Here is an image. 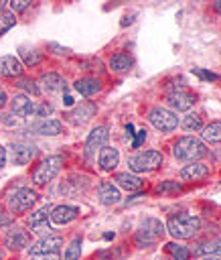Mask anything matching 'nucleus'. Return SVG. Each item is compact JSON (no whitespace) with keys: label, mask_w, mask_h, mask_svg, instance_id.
<instances>
[{"label":"nucleus","mask_w":221,"mask_h":260,"mask_svg":"<svg viewBox=\"0 0 221 260\" xmlns=\"http://www.w3.org/2000/svg\"><path fill=\"white\" fill-rule=\"evenodd\" d=\"M199 228H201V219L197 215H191V213H176V215H170L166 221L168 234L178 238V240L193 238L199 232Z\"/></svg>","instance_id":"nucleus-1"},{"label":"nucleus","mask_w":221,"mask_h":260,"mask_svg":"<svg viewBox=\"0 0 221 260\" xmlns=\"http://www.w3.org/2000/svg\"><path fill=\"white\" fill-rule=\"evenodd\" d=\"M172 154L176 158H180V160H191L193 162V160L205 156L207 154V148H205V144L199 138H195V136H182L180 140H176V144L172 148Z\"/></svg>","instance_id":"nucleus-2"},{"label":"nucleus","mask_w":221,"mask_h":260,"mask_svg":"<svg viewBox=\"0 0 221 260\" xmlns=\"http://www.w3.org/2000/svg\"><path fill=\"white\" fill-rule=\"evenodd\" d=\"M61 167H63V156H59V154L47 156V158L32 171V183H34L36 187L47 185L49 181H53V179L57 177V173L61 171Z\"/></svg>","instance_id":"nucleus-3"},{"label":"nucleus","mask_w":221,"mask_h":260,"mask_svg":"<svg viewBox=\"0 0 221 260\" xmlns=\"http://www.w3.org/2000/svg\"><path fill=\"white\" fill-rule=\"evenodd\" d=\"M162 236H164V223L160 219H156V217H146L140 223V230H138V236H136V244L140 248H146V246L154 244Z\"/></svg>","instance_id":"nucleus-4"},{"label":"nucleus","mask_w":221,"mask_h":260,"mask_svg":"<svg viewBox=\"0 0 221 260\" xmlns=\"http://www.w3.org/2000/svg\"><path fill=\"white\" fill-rule=\"evenodd\" d=\"M160 165H162V152H158V150H144V152L134 154L128 160V167L134 173H150V171L158 169Z\"/></svg>","instance_id":"nucleus-5"},{"label":"nucleus","mask_w":221,"mask_h":260,"mask_svg":"<svg viewBox=\"0 0 221 260\" xmlns=\"http://www.w3.org/2000/svg\"><path fill=\"white\" fill-rule=\"evenodd\" d=\"M34 203H36V193L32 189H28V187H20V189H16L8 197V209H10V213H24Z\"/></svg>","instance_id":"nucleus-6"},{"label":"nucleus","mask_w":221,"mask_h":260,"mask_svg":"<svg viewBox=\"0 0 221 260\" xmlns=\"http://www.w3.org/2000/svg\"><path fill=\"white\" fill-rule=\"evenodd\" d=\"M148 120H150V124H152L156 130H160V132H170V130H174V128L178 126L176 114L170 112V110H166V108H152V110L148 112Z\"/></svg>","instance_id":"nucleus-7"},{"label":"nucleus","mask_w":221,"mask_h":260,"mask_svg":"<svg viewBox=\"0 0 221 260\" xmlns=\"http://www.w3.org/2000/svg\"><path fill=\"white\" fill-rule=\"evenodd\" d=\"M51 209H53L51 205H45V207H41L39 211L30 213L28 225H30V232H32V234H39V236H49V234H51V223H49Z\"/></svg>","instance_id":"nucleus-8"},{"label":"nucleus","mask_w":221,"mask_h":260,"mask_svg":"<svg viewBox=\"0 0 221 260\" xmlns=\"http://www.w3.org/2000/svg\"><path fill=\"white\" fill-rule=\"evenodd\" d=\"M107 136H109V132H107L105 126H97V128H93V130L89 132L87 140H85V156H87V158H93L95 152H99V150L105 146Z\"/></svg>","instance_id":"nucleus-9"},{"label":"nucleus","mask_w":221,"mask_h":260,"mask_svg":"<svg viewBox=\"0 0 221 260\" xmlns=\"http://www.w3.org/2000/svg\"><path fill=\"white\" fill-rule=\"evenodd\" d=\"M10 108H12V114L18 116V118H30L36 112V104L24 93H16L10 100Z\"/></svg>","instance_id":"nucleus-10"},{"label":"nucleus","mask_w":221,"mask_h":260,"mask_svg":"<svg viewBox=\"0 0 221 260\" xmlns=\"http://www.w3.org/2000/svg\"><path fill=\"white\" fill-rule=\"evenodd\" d=\"M93 114H95V106L89 104V102H81L79 106H75L73 110L65 112L63 116L67 118V122H71V124H75V126H81V124H85L87 120H91Z\"/></svg>","instance_id":"nucleus-11"},{"label":"nucleus","mask_w":221,"mask_h":260,"mask_svg":"<svg viewBox=\"0 0 221 260\" xmlns=\"http://www.w3.org/2000/svg\"><path fill=\"white\" fill-rule=\"evenodd\" d=\"M28 132L32 134H41V136H57L63 132V124L59 120H51V118H41L36 122H32L28 128Z\"/></svg>","instance_id":"nucleus-12"},{"label":"nucleus","mask_w":221,"mask_h":260,"mask_svg":"<svg viewBox=\"0 0 221 260\" xmlns=\"http://www.w3.org/2000/svg\"><path fill=\"white\" fill-rule=\"evenodd\" d=\"M36 156V148L28 142H16L10 146V162L12 165H26Z\"/></svg>","instance_id":"nucleus-13"},{"label":"nucleus","mask_w":221,"mask_h":260,"mask_svg":"<svg viewBox=\"0 0 221 260\" xmlns=\"http://www.w3.org/2000/svg\"><path fill=\"white\" fill-rule=\"evenodd\" d=\"M166 104L172 110H176V112H187L195 104V95L189 93V91H185V89H176V91H170L166 95Z\"/></svg>","instance_id":"nucleus-14"},{"label":"nucleus","mask_w":221,"mask_h":260,"mask_svg":"<svg viewBox=\"0 0 221 260\" xmlns=\"http://www.w3.org/2000/svg\"><path fill=\"white\" fill-rule=\"evenodd\" d=\"M63 246V238L61 236H45L41 238L36 244L30 246V256L32 254H53Z\"/></svg>","instance_id":"nucleus-15"},{"label":"nucleus","mask_w":221,"mask_h":260,"mask_svg":"<svg viewBox=\"0 0 221 260\" xmlns=\"http://www.w3.org/2000/svg\"><path fill=\"white\" fill-rule=\"evenodd\" d=\"M77 215H79V207H75V205H57L51 209V221L59 223V225L73 221Z\"/></svg>","instance_id":"nucleus-16"},{"label":"nucleus","mask_w":221,"mask_h":260,"mask_svg":"<svg viewBox=\"0 0 221 260\" xmlns=\"http://www.w3.org/2000/svg\"><path fill=\"white\" fill-rule=\"evenodd\" d=\"M28 234L24 232V230H20V228H12V230H8V234L4 236V246L8 248V250H22V248H26L28 246Z\"/></svg>","instance_id":"nucleus-17"},{"label":"nucleus","mask_w":221,"mask_h":260,"mask_svg":"<svg viewBox=\"0 0 221 260\" xmlns=\"http://www.w3.org/2000/svg\"><path fill=\"white\" fill-rule=\"evenodd\" d=\"M97 197H99V201H101L103 205H116V203H120V199H122L120 189H118L114 183H109V181L99 183V187H97Z\"/></svg>","instance_id":"nucleus-18"},{"label":"nucleus","mask_w":221,"mask_h":260,"mask_svg":"<svg viewBox=\"0 0 221 260\" xmlns=\"http://www.w3.org/2000/svg\"><path fill=\"white\" fill-rule=\"evenodd\" d=\"M22 63L18 61V57L14 55H4L0 57V75L4 77H18L22 73Z\"/></svg>","instance_id":"nucleus-19"},{"label":"nucleus","mask_w":221,"mask_h":260,"mask_svg":"<svg viewBox=\"0 0 221 260\" xmlns=\"http://www.w3.org/2000/svg\"><path fill=\"white\" fill-rule=\"evenodd\" d=\"M120 162V152L114 146H103L99 150V167L101 171H114Z\"/></svg>","instance_id":"nucleus-20"},{"label":"nucleus","mask_w":221,"mask_h":260,"mask_svg":"<svg viewBox=\"0 0 221 260\" xmlns=\"http://www.w3.org/2000/svg\"><path fill=\"white\" fill-rule=\"evenodd\" d=\"M209 175V167L203 162H191L185 169H180V179L182 181H199Z\"/></svg>","instance_id":"nucleus-21"},{"label":"nucleus","mask_w":221,"mask_h":260,"mask_svg":"<svg viewBox=\"0 0 221 260\" xmlns=\"http://www.w3.org/2000/svg\"><path fill=\"white\" fill-rule=\"evenodd\" d=\"M41 83H43V87H45L47 93H61L67 87L65 79L59 73H43Z\"/></svg>","instance_id":"nucleus-22"},{"label":"nucleus","mask_w":221,"mask_h":260,"mask_svg":"<svg viewBox=\"0 0 221 260\" xmlns=\"http://www.w3.org/2000/svg\"><path fill=\"white\" fill-rule=\"evenodd\" d=\"M73 87H75V91H79L83 98H91V95H95L97 91H101V83H99V79H95V77L77 79Z\"/></svg>","instance_id":"nucleus-23"},{"label":"nucleus","mask_w":221,"mask_h":260,"mask_svg":"<svg viewBox=\"0 0 221 260\" xmlns=\"http://www.w3.org/2000/svg\"><path fill=\"white\" fill-rule=\"evenodd\" d=\"M114 181H116L118 187H122L126 191H136V189L142 187V179L138 175H134V173H118L114 177Z\"/></svg>","instance_id":"nucleus-24"},{"label":"nucleus","mask_w":221,"mask_h":260,"mask_svg":"<svg viewBox=\"0 0 221 260\" xmlns=\"http://www.w3.org/2000/svg\"><path fill=\"white\" fill-rule=\"evenodd\" d=\"M195 254H205V256H219L221 258V236L215 240H207V242H199L197 248L193 250Z\"/></svg>","instance_id":"nucleus-25"},{"label":"nucleus","mask_w":221,"mask_h":260,"mask_svg":"<svg viewBox=\"0 0 221 260\" xmlns=\"http://www.w3.org/2000/svg\"><path fill=\"white\" fill-rule=\"evenodd\" d=\"M132 65H134L132 57L126 55V53H118V55H114V57L109 59V69H112V71H118V73L128 71Z\"/></svg>","instance_id":"nucleus-26"},{"label":"nucleus","mask_w":221,"mask_h":260,"mask_svg":"<svg viewBox=\"0 0 221 260\" xmlns=\"http://www.w3.org/2000/svg\"><path fill=\"white\" fill-rule=\"evenodd\" d=\"M203 138L211 144H219L221 142V122H211L207 126H203Z\"/></svg>","instance_id":"nucleus-27"},{"label":"nucleus","mask_w":221,"mask_h":260,"mask_svg":"<svg viewBox=\"0 0 221 260\" xmlns=\"http://www.w3.org/2000/svg\"><path fill=\"white\" fill-rule=\"evenodd\" d=\"M166 252H168L174 260H189V256H191L189 248H187V246H182V244H176V242L166 244Z\"/></svg>","instance_id":"nucleus-28"},{"label":"nucleus","mask_w":221,"mask_h":260,"mask_svg":"<svg viewBox=\"0 0 221 260\" xmlns=\"http://www.w3.org/2000/svg\"><path fill=\"white\" fill-rule=\"evenodd\" d=\"M18 53H20V57H22V63L28 65V67H34V65L41 63V55H39V51H34V49H24V47H22Z\"/></svg>","instance_id":"nucleus-29"},{"label":"nucleus","mask_w":221,"mask_h":260,"mask_svg":"<svg viewBox=\"0 0 221 260\" xmlns=\"http://www.w3.org/2000/svg\"><path fill=\"white\" fill-rule=\"evenodd\" d=\"M16 22V16L12 10H0V35H4L6 30H10Z\"/></svg>","instance_id":"nucleus-30"},{"label":"nucleus","mask_w":221,"mask_h":260,"mask_svg":"<svg viewBox=\"0 0 221 260\" xmlns=\"http://www.w3.org/2000/svg\"><path fill=\"white\" fill-rule=\"evenodd\" d=\"M182 128L185 130H203V120H201V116H197V114H189V116H185V120H182Z\"/></svg>","instance_id":"nucleus-31"},{"label":"nucleus","mask_w":221,"mask_h":260,"mask_svg":"<svg viewBox=\"0 0 221 260\" xmlns=\"http://www.w3.org/2000/svg\"><path fill=\"white\" fill-rule=\"evenodd\" d=\"M79 254H81V238H75L65 250V260H77Z\"/></svg>","instance_id":"nucleus-32"},{"label":"nucleus","mask_w":221,"mask_h":260,"mask_svg":"<svg viewBox=\"0 0 221 260\" xmlns=\"http://www.w3.org/2000/svg\"><path fill=\"white\" fill-rule=\"evenodd\" d=\"M20 89H24V91H28L30 95H39L41 93V89H39V85L32 81V79H20L18 83H16Z\"/></svg>","instance_id":"nucleus-33"},{"label":"nucleus","mask_w":221,"mask_h":260,"mask_svg":"<svg viewBox=\"0 0 221 260\" xmlns=\"http://www.w3.org/2000/svg\"><path fill=\"white\" fill-rule=\"evenodd\" d=\"M28 6H30V0H14V2H10L12 12H22V10H26Z\"/></svg>","instance_id":"nucleus-34"},{"label":"nucleus","mask_w":221,"mask_h":260,"mask_svg":"<svg viewBox=\"0 0 221 260\" xmlns=\"http://www.w3.org/2000/svg\"><path fill=\"white\" fill-rule=\"evenodd\" d=\"M28 260H61V258L57 252H53V254H32Z\"/></svg>","instance_id":"nucleus-35"},{"label":"nucleus","mask_w":221,"mask_h":260,"mask_svg":"<svg viewBox=\"0 0 221 260\" xmlns=\"http://www.w3.org/2000/svg\"><path fill=\"white\" fill-rule=\"evenodd\" d=\"M53 112V108L49 106V104H36V112H34V116H49Z\"/></svg>","instance_id":"nucleus-36"},{"label":"nucleus","mask_w":221,"mask_h":260,"mask_svg":"<svg viewBox=\"0 0 221 260\" xmlns=\"http://www.w3.org/2000/svg\"><path fill=\"white\" fill-rule=\"evenodd\" d=\"M144 140H146V130H138V136H136V140L132 142V148H138Z\"/></svg>","instance_id":"nucleus-37"},{"label":"nucleus","mask_w":221,"mask_h":260,"mask_svg":"<svg viewBox=\"0 0 221 260\" xmlns=\"http://www.w3.org/2000/svg\"><path fill=\"white\" fill-rule=\"evenodd\" d=\"M2 122L6 126H14L16 124V118H14V114H2Z\"/></svg>","instance_id":"nucleus-38"},{"label":"nucleus","mask_w":221,"mask_h":260,"mask_svg":"<svg viewBox=\"0 0 221 260\" xmlns=\"http://www.w3.org/2000/svg\"><path fill=\"white\" fill-rule=\"evenodd\" d=\"M168 189L178 191V189H180V185H178V183H164V185H160V187H158V191H168Z\"/></svg>","instance_id":"nucleus-39"},{"label":"nucleus","mask_w":221,"mask_h":260,"mask_svg":"<svg viewBox=\"0 0 221 260\" xmlns=\"http://www.w3.org/2000/svg\"><path fill=\"white\" fill-rule=\"evenodd\" d=\"M195 73H197V75H201V77H205V79H217V75H213V73H207V71H201V69H197Z\"/></svg>","instance_id":"nucleus-40"},{"label":"nucleus","mask_w":221,"mask_h":260,"mask_svg":"<svg viewBox=\"0 0 221 260\" xmlns=\"http://www.w3.org/2000/svg\"><path fill=\"white\" fill-rule=\"evenodd\" d=\"M8 223H10V215H4L0 211V225H8Z\"/></svg>","instance_id":"nucleus-41"},{"label":"nucleus","mask_w":221,"mask_h":260,"mask_svg":"<svg viewBox=\"0 0 221 260\" xmlns=\"http://www.w3.org/2000/svg\"><path fill=\"white\" fill-rule=\"evenodd\" d=\"M4 162H6V148L0 146V169L4 167Z\"/></svg>","instance_id":"nucleus-42"},{"label":"nucleus","mask_w":221,"mask_h":260,"mask_svg":"<svg viewBox=\"0 0 221 260\" xmlns=\"http://www.w3.org/2000/svg\"><path fill=\"white\" fill-rule=\"evenodd\" d=\"M6 102H8V100H6V93L0 89V108H4V106H6Z\"/></svg>","instance_id":"nucleus-43"},{"label":"nucleus","mask_w":221,"mask_h":260,"mask_svg":"<svg viewBox=\"0 0 221 260\" xmlns=\"http://www.w3.org/2000/svg\"><path fill=\"white\" fill-rule=\"evenodd\" d=\"M65 104L71 106V104H73V98H71V95H65Z\"/></svg>","instance_id":"nucleus-44"},{"label":"nucleus","mask_w":221,"mask_h":260,"mask_svg":"<svg viewBox=\"0 0 221 260\" xmlns=\"http://www.w3.org/2000/svg\"><path fill=\"white\" fill-rule=\"evenodd\" d=\"M215 10L221 14V0H217V2H215Z\"/></svg>","instance_id":"nucleus-45"},{"label":"nucleus","mask_w":221,"mask_h":260,"mask_svg":"<svg viewBox=\"0 0 221 260\" xmlns=\"http://www.w3.org/2000/svg\"><path fill=\"white\" fill-rule=\"evenodd\" d=\"M203 260H221V258H219V256H205Z\"/></svg>","instance_id":"nucleus-46"},{"label":"nucleus","mask_w":221,"mask_h":260,"mask_svg":"<svg viewBox=\"0 0 221 260\" xmlns=\"http://www.w3.org/2000/svg\"><path fill=\"white\" fill-rule=\"evenodd\" d=\"M0 260H2V254H0Z\"/></svg>","instance_id":"nucleus-47"},{"label":"nucleus","mask_w":221,"mask_h":260,"mask_svg":"<svg viewBox=\"0 0 221 260\" xmlns=\"http://www.w3.org/2000/svg\"><path fill=\"white\" fill-rule=\"evenodd\" d=\"M162 260H164V258H162Z\"/></svg>","instance_id":"nucleus-48"}]
</instances>
